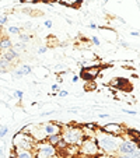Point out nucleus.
<instances>
[{
    "instance_id": "f257e3e1",
    "label": "nucleus",
    "mask_w": 140,
    "mask_h": 158,
    "mask_svg": "<svg viewBox=\"0 0 140 158\" xmlns=\"http://www.w3.org/2000/svg\"><path fill=\"white\" fill-rule=\"evenodd\" d=\"M123 140L122 136H112L105 131H102L100 127L95 129V141L98 146L101 154L104 155H116L118 147H119L121 141Z\"/></svg>"
},
{
    "instance_id": "f03ea898",
    "label": "nucleus",
    "mask_w": 140,
    "mask_h": 158,
    "mask_svg": "<svg viewBox=\"0 0 140 158\" xmlns=\"http://www.w3.org/2000/svg\"><path fill=\"white\" fill-rule=\"evenodd\" d=\"M62 140L65 141L67 146H80L81 141L84 140L83 137V131H81L80 126H62Z\"/></svg>"
},
{
    "instance_id": "7ed1b4c3",
    "label": "nucleus",
    "mask_w": 140,
    "mask_h": 158,
    "mask_svg": "<svg viewBox=\"0 0 140 158\" xmlns=\"http://www.w3.org/2000/svg\"><path fill=\"white\" fill-rule=\"evenodd\" d=\"M36 141L34 140L32 136L27 133H23V131H18L13 137V148H21V150H30L34 151V147H35Z\"/></svg>"
},
{
    "instance_id": "20e7f679",
    "label": "nucleus",
    "mask_w": 140,
    "mask_h": 158,
    "mask_svg": "<svg viewBox=\"0 0 140 158\" xmlns=\"http://www.w3.org/2000/svg\"><path fill=\"white\" fill-rule=\"evenodd\" d=\"M78 152L88 158H95L98 155H101V151L97 146L95 139H84L81 141V144L78 146Z\"/></svg>"
},
{
    "instance_id": "39448f33",
    "label": "nucleus",
    "mask_w": 140,
    "mask_h": 158,
    "mask_svg": "<svg viewBox=\"0 0 140 158\" xmlns=\"http://www.w3.org/2000/svg\"><path fill=\"white\" fill-rule=\"evenodd\" d=\"M136 150H139V144L134 143V141L130 140V139H123V140L121 141L119 147H118L116 154H119V155H129V154H133Z\"/></svg>"
},
{
    "instance_id": "423d86ee",
    "label": "nucleus",
    "mask_w": 140,
    "mask_h": 158,
    "mask_svg": "<svg viewBox=\"0 0 140 158\" xmlns=\"http://www.w3.org/2000/svg\"><path fill=\"white\" fill-rule=\"evenodd\" d=\"M100 129L108 134H112V136H122V137H123L125 130H126L125 126H122L121 123H107V125L101 126Z\"/></svg>"
},
{
    "instance_id": "0eeeda50",
    "label": "nucleus",
    "mask_w": 140,
    "mask_h": 158,
    "mask_svg": "<svg viewBox=\"0 0 140 158\" xmlns=\"http://www.w3.org/2000/svg\"><path fill=\"white\" fill-rule=\"evenodd\" d=\"M100 67H91V69H83L81 72V78H84L86 81H94V78L98 76Z\"/></svg>"
},
{
    "instance_id": "6e6552de",
    "label": "nucleus",
    "mask_w": 140,
    "mask_h": 158,
    "mask_svg": "<svg viewBox=\"0 0 140 158\" xmlns=\"http://www.w3.org/2000/svg\"><path fill=\"white\" fill-rule=\"evenodd\" d=\"M18 56H20V53H18L17 51H14L13 48L9 49V51H6L3 55H2V57H3V59H6L7 62L10 63V64H11L13 62H15V60L18 59Z\"/></svg>"
},
{
    "instance_id": "1a4fd4ad",
    "label": "nucleus",
    "mask_w": 140,
    "mask_h": 158,
    "mask_svg": "<svg viewBox=\"0 0 140 158\" xmlns=\"http://www.w3.org/2000/svg\"><path fill=\"white\" fill-rule=\"evenodd\" d=\"M15 158H35V152L30 151V150H21V148H14Z\"/></svg>"
},
{
    "instance_id": "9d476101",
    "label": "nucleus",
    "mask_w": 140,
    "mask_h": 158,
    "mask_svg": "<svg viewBox=\"0 0 140 158\" xmlns=\"http://www.w3.org/2000/svg\"><path fill=\"white\" fill-rule=\"evenodd\" d=\"M31 72H32V67H31L30 64H24V66H21L20 69L15 70V72H14V76H17V77H23V76L30 74Z\"/></svg>"
},
{
    "instance_id": "9b49d317",
    "label": "nucleus",
    "mask_w": 140,
    "mask_h": 158,
    "mask_svg": "<svg viewBox=\"0 0 140 158\" xmlns=\"http://www.w3.org/2000/svg\"><path fill=\"white\" fill-rule=\"evenodd\" d=\"M13 48V44L11 41H10V38H7V36H4V38L0 39V51H9V49Z\"/></svg>"
},
{
    "instance_id": "f8f14e48",
    "label": "nucleus",
    "mask_w": 140,
    "mask_h": 158,
    "mask_svg": "<svg viewBox=\"0 0 140 158\" xmlns=\"http://www.w3.org/2000/svg\"><path fill=\"white\" fill-rule=\"evenodd\" d=\"M60 140H62V136H60V134H51V136H48V137L45 139V141H48V143L53 147H56Z\"/></svg>"
},
{
    "instance_id": "ddd939ff",
    "label": "nucleus",
    "mask_w": 140,
    "mask_h": 158,
    "mask_svg": "<svg viewBox=\"0 0 140 158\" xmlns=\"http://www.w3.org/2000/svg\"><path fill=\"white\" fill-rule=\"evenodd\" d=\"M113 158H140V148L136 150L133 154H129V155H119V154H116V155H113Z\"/></svg>"
},
{
    "instance_id": "4468645a",
    "label": "nucleus",
    "mask_w": 140,
    "mask_h": 158,
    "mask_svg": "<svg viewBox=\"0 0 140 158\" xmlns=\"http://www.w3.org/2000/svg\"><path fill=\"white\" fill-rule=\"evenodd\" d=\"M9 67H10V63L7 62L6 59L0 57V69L2 70H9Z\"/></svg>"
},
{
    "instance_id": "2eb2a0df",
    "label": "nucleus",
    "mask_w": 140,
    "mask_h": 158,
    "mask_svg": "<svg viewBox=\"0 0 140 158\" xmlns=\"http://www.w3.org/2000/svg\"><path fill=\"white\" fill-rule=\"evenodd\" d=\"M25 46H27V45L24 44V42H18V44H15V45H13V49H14V51H24L25 49Z\"/></svg>"
},
{
    "instance_id": "dca6fc26",
    "label": "nucleus",
    "mask_w": 140,
    "mask_h": 158,
    "mask_svg": "<svg viewBox=\"0 0 140 158\" xmlns=\"http://www.w3.org/2000/svg\"><path fill=\"white\" fill-rule=\"evenodd\" d=\"M18 38H20V41L21 42H24V44H25V42H28V41H30V38H31V36L30 35H27V34H18Z\"/></svg>"
},
{
    "instance_id": "f3484780",
    "label": "nucleus",
    "mask_w": 140,
    "mask_h": 158,
    "mask_svg": "<svg viewBox=\"0 0 140 158\" xmlns=\"http://www.w3.org/2000/svg\"><path fill=\"white\" fill-rule=\"evenodd\" d=\"M9 34H14V35H18V34L21 32V30L18 27H9Z\"/></svg>"
},
{
    "instance_id": "a211bd4d",
    "label": "nucleus",
    "mask_w": 140,
    "mask_h": 158,
    "mask_svg": "<svg viewBox=\"0 0 140 158\" xmlns=\"http://www.w3.org/2000/svg\"><path fill=\"white\" fill-rule=\"evenodd\" d=\"M7 133H9V127H7V126H2V127H0V139H3Z\"/></svg>"
},
{
    "instance_id": "6ab92c4d",
    "label": "nucleus",
    "mask_w": 140,
    "mask_h": 158,
    "mask_svg": "<svg viewBox=\"0 0 140 158\" xmlns=\"http://www.w3.org/2000/svg\"><path fill=\"white\" fill-rule=\"evenodd\" d=\"M7 21H9V17H7V15H0V27L7 24Z\"/></svg>"
},
{
    "instance_id": "aec40b11",
    "label": "nucleus",
    "mask_w": 140,
    "mask_h": 158,
    "mask_svg": "<svg viewBox=\"0 0 140 158\" xmlns=\"http://www.w3.org/2000/svg\"><path fill=\"white\" fill-rule=\"evenodd\" d=\"M66 147H67V144L65 143L63 140H60L59 143H57V146H56V148H60V150H66Z\"/></svg>"
},
{
    "instance_id": "412c9836",
    "label": "nucleus",
    "mask_w": 140,
    "mask_h": 158,
    "mask_svg": "<svg viewBox=\"0 0 140 158\" xmlns=\"http://www.w3.org/2000/svg\"><path fill=\"white\" fill-rule=\"evenodd\" d=\"M91 41H92V44L95 45V46H100V45H101V42H100V39H98V36H95V35L92 36V39H91Z\"/></svg>"
},
{
    "instance_id": "4be33fe9",
    "label": "nucleus",
    "mask_w": 140,
    "mask_h": 158,
    "mask_svg": "<svg viewBox=\"0 0 140 158\" xmlns=\"http://www.w3.org/2000/svg\"><path fill=\"white\" fill-rule=\"evenodd\" d=\"M14 95L15 97H17V98H23V95H24V93H23V91H20V89H17V91H15V93H14Z\"/></svg>"
},
{
    "instance_id": "5701e85b",
    "label": "nucleus",
    "mask_w": 140,
    "mask_h": 158,
    "mask_svg": "<svg viewBox=\"0 0 140 158\" xmlns=\"http://www.w3.org/2000/svg\"><path fill=\"white\" fill-rule=\"evenodd\" d=\"M95 89V84H94V81H90L88 84H87V89Z\"/></svg>"
},
{
    "instance_id": "b1692460",
    "label": "nucleus",
    "mask_w": 140,
    "mask_h": 158,
    "mask_svg": "<svg viewBox=\"0 0 140 158\" xmlns=\"http://www.w3.org/2000/svg\"><path fill=\"white\" fill-rule=\"evenodd\" d=\"M46 51H48V46H42V48H39V49H38V53H39V55H42V53H45Z\"/></svg>"
},
{
    "instance_id": "393cba45",
    "label": "nucleus",
    "mask_w": 140,
    "mask_h": 158,
    "mask_svg": "<svg viewBox=\"0 0 140 158\" xmlns=\"http://www.w3.org/2000/svg\"><path fill=\"white\" fill-rule=\"evenodd\" d=\"M60 70H63V72H66V70H67V69H66L65 66H62V64H57V66H56V73H57V72H60Z\"/></svg>"
},
{
    "instance_id": "a878e982",
    "label": "nucleus",
    "mask_w": 140,
    "mask_h": 158,
    "mask_svg": "<svg viewBox=\"0 0 140 158\" xmlns=\"http://www.w3.org/2000/svg\"><path fill=\"white\" fill-rule=\"evenodd\" d=\"M52 24H53V23H52L51 20H46V21H45V27H46V28H52Z\"/></svg>"
},
{
    "instance_id": "bb28decb",
    "label": "nucleus",
    "mask_w": 140,
    "mask_h": 158,
    "mask_svg": "<svg viewBox=\"0 0 140 158\" xmlns=\"http://www.w3.org/2000/svg\"><path fill=\"white\" fill-rule=\"evenodd\" d=\"M52 89H53V91H55L56 94L60 91V88H59V85H57V84H53V85H52Z\"/></svg>"
},
{
    "instance_id": "cd10ccee",
    "label": "nucleus",
    "mask_w": 140,
    "mask_h": 158,
    "mask_svg": "<svg viewBox=\"0 0 140 158\" xmlns=\"http://www.w3.org/2000/svg\"><path fill=\"white\" fill-rule=\"evenodd\" d=\"M57 95H59V97H67L69 93H67V91H59V93H57Z\"/></svg>"
},
{
    "instance_id": "c85d7f7f",
    "label": "nucleus",
    "mask_w": 140,
    "mask_h": 158,
    "mask_svg": "<svg viewBox=\"0 0 140 158\" xmlns=\"http://www.w3.org/2000/svg\"><path fill=\"white\" fill-rule=\"evenodd\" d=\"M123 112H125V114H129V115H136V112H133V110H126V109H123Z\"/></svg>"
},
{
    "instance_id": "c756f323",
    "label": "nucleus",
    "mask_w": 140,
    "mask_h": 158,
    "mask_svg": "<svg viewBox=\"0 0 140 158\" xmlns=\"http://www.w3.org/2000/svg\"><path fill=\"white\" fill-rule=\"evenodd\" d=\"M90 28H91V30H95V28H98V27H97L94 23H91V24H90Z\"/></svg>"
},
{
    "instance_id": "7c9ffc66",
    "label": "nucleus",
    "mask_w": 140,
    "mask_h": 158,
    "mask_svg": "<svg viewBox=\"0 0 140 158\" xmlns=\"http://www.w3.org/2000/svg\"><path fill=\"white\" fill-rule=\"evenodd\" d=\"M73 83H77V81H78V76H73Z\"/></svg>"
},
{
    "instance_id": "2f4dec72",
    "label": "nucleus",
    "mask_w": 140,
    "mask_h": 158,
    "mask_svg": "<svg viewBox=\"0 0 140 158\" xmlns=\"http://www.w3.org/2000/svg\"><path fill=\"white\" fill-rule=\"evenodd\" d=\"M130 35H133V36H139V32H137V31H132Z\"/></svg>"
},
{
    "instance_id": "473e14b6",
    "label": "nucleus",
    "mask_w": 140,
    "mask_h": 158,
    "mask_svg": "<svg viewBox=\"0 0 140 158\" xmlns=\"http://www.w3.org/2000/svg\"><path fill=\"white\" fill-rule=\"evenodd\" d=\"M108 116H109L108 114H100V118H108Z\"/></svg>"
},
{
    "instance_id": "72a5a7b5",
    "label": "nucleus",
    "mask_w": 140,
    "mask_h": 158,
    "mask_svg": "<svg viewBox=\"0 0 140 158\" xmlns=\"http://www.w3.org/2000/svg\"><path fill=\"white\" fill-rule=\"evenodd\" d=\"M121 45H122V46H125V48H126V46H128V44H126V42H123V41L121 42Z\"/></svg>"
},
{
    "instance_id": "f704fd0d",
    "label": "nucleus",
    "mask_w": 140,
    "mask_h": 158,
    "mask_svg": "<svg viewBox=\"0 0 140 158\" xmlns=\"http://www.w3.org/2000/svg\"><path fill=\"white\" fill-rule=\"evenodd\" d=\"M44 158H52V157H44Z\"/></svg>"
},
{
    "instance_id": "c9c22d12",
    "label": "nucleus",
    "mask_w": 140,
    "mask_h": 158,
    "mask_svg": "<svg viewBox=\"0 0 140 158\" xmlns=\"http://www.w3.org/2000/svg\"><path fill=\"white\" fill-rule=\"evenodd\" d=\"M102 2H108V0H102Z\"/></svg>"
}]
</instances>
